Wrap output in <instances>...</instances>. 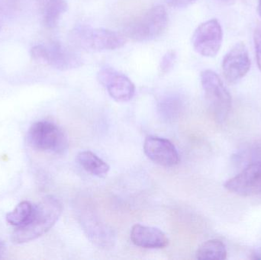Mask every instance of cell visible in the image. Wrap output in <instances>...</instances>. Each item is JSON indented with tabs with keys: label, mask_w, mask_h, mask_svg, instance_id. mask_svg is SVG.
Listing matches in <instances>:
<instances>
[{
	"label": "cell",
	"mask_w": 261,
	"mask_h": 260,
	"mask_svg": "<svg viewBox=\"0 0 261 260\" xmlns=\"http://www.w3.org/2000/svg\"><path fill=\"white\" fill-rule=\"evenodd\" d=\"M62 210V204L58 198L53 195L44 197L35 205L30 221L12 233V242L24 244L42 236L56 224Z\"/></svg>",
	"instance_id": "1"
},
{
	"label": "cell",
	"mask_w": 261,
	"mask_h": 260,
	"mask_svg": "<svg viewBox=\"0 0 261 260\" xmlns=\"http://www.w3.org/2000/svg\"><path fill=\"white\" fill-rule=\"evenodd\" d=\"M168 24L165 8L156 6L132 20L125 27V35L136 42H147L161 37Z\"/></svg>",
	"instance_id": "2"
},
{
	"label": "cell",
	"mask_w": 261,
	"mask_h": 260,
	"mask_svg": "<svg viewBox=\"0 0 261 260\" xmlns=\"http://www.w3.org/2000/svg\"><path fill=\"white\" fill-rule=\"evenodd\" d=\"M72 39L77 47L89 51H107L121 48L125 37L119 32L102 27L80 25L72 32Z\"/></svg>",
	"instance_id": "3"
},
{
	"label": "cell",
	"mask_w": 261,
	"mask_h": 260,
	"mask_svg": "<svg viewBox=\"0 0 261 260\" xmlns=\"http://www.w3.org/2000/svg\"><path fill=\"white\" fill-rule=\"evenodd\" d=\"M28 141L33 149L42 152L64 154L68 140L61 128L47 121L35 122L28 131Z\"/></svg>",
	"instance_id": "4"
},
{
	"label": "cell",
	"mask_w": 261,
	"mask_h": 260,
	"mask_svg": "<svg viewBox=\"0 0 261 260\" xmlns=\"http://www.w3.org/2000/svg\"><path fill=\"white\" fill-rule=\"evenodd\" d=\"M201 83L210 111L219 123H223L231 107V97L217 73L204 70L201 73Z\"/></svg>",
	"instance_id": "5"
},
{
	"label": "cell",
	"mask_w": 261,
	"mask_h": 260,
	"mask_svg": "<svg viewBox=\"0 0 261 260\" xmlns=\"http://www.w3.org/2000/svg\"><path fill=\"white\" fill-rule=\"evenodd\" d=\"M31 55L35 61L63 71L78 68L83 64L80 54L57 41L35 46Z\"/></svg>",
	"instance_id": "6"
},
{
	"label": "cell",
	"mask_w": 261,
	"mask_h": 260,
	"mask_svg": "<svg viewBox=\"0 0 261 260\" xmlns=\"http://www.w3.org/2000/svg\"><path fill=\"white\" fill-rule=\"evenodd\" d=\"M223 32L217 19L208 20L196 29L192 38L195 50L205 57L216 56L222 47Z\"/></svg>",
	"instance_id": "7"
},
{
	"label": "cell",
	"mask_w": 261,
	"mask_h": 260,
	"mask_svg": "<svg viewBox=\"0 0 261 260\" xmlns=\"http://www.w3.org/2000/svg\"><path fill=\"white\" fill-rule=\"evenodd\" d=\"M224 187L228 192L241 196L261 195V160L245 165L236 177L225 182Z\"/></svg>",
	"instance_id": "8"
},
{
	"label": "cell",
	"mask_w": 261,
	"mask_h": 260,
	"mask_svg": "<svg viewBox=\"0 0 261 260\" xmlns=\"http://www.w3.org/2000/svg\"><path fill=\"white\" fill-rule=\"evenodd\" d=\"M98 80L116 102H128L135 96V84L128 76L113 67H102L98 73Z\"/></svg>",
	"instance_id": "9"
},
{
	"label": "cell",
	"mask_w": 261,
	"mask_h": 260,
	"mask_svg": "<svg viewBox=\"0 0 261 260\" xmlns=\"http://www.w3.org/2000/svg\"><path fill=\"white\" fill-rule=\"evenodd\" d=\"M251 68V60L244 43L236 44L222 61L224 77L229 83H236L245 77Z\"/></svg>",
	"instance_id": "10"
},
{
	"label": "cell",
	"mask_w": 261,
	"mask_h": 260,
	"mask_svg": "<svg viewBox=\"0 0 261 260\" xmlns=\"http://www.w3.org/2000/svg\"><path fill=\"white\" fill-rule=\"evenodd\" d=\"M144 151L151 161L160 166L173 167L179 163L177 150L167 139L148 136L144 140Z\"/></svg>",
	"instance_id": "11"
},
{
	"label": "cell",
	"mask_w": 261,
	"mask_h": 260,
	"mask_svg": "<svg viewBox=\"0 0 261 260\" xmlns=\"http://www.w3.org/2000/svg\"><path fill=\"white\" fill-rule=\"evenodd\" d=\"M130 240L135 245L146 249L164 248L169 244V239L162 230L142 224L132 227Z\"/></svg>",
	"instance_id": "12"
},
{
	"label": "cell",
	"mask_w": 261,
	"mask_h": 260,
	"mask_svg": "<svg viewBox=\"0 0 261 260\" xmlns=\"http://www.w3.org/2000/svg\"><path fill=\"white\" fill-rule=\"evenodd\" d=\"M87 236L99 247H112L114 244V235L111 230L93 217H86L82 222Z\"/></svg>",
	"instance_id": "13"
},
{
	"label": "cell",
	"mask_w": 261,
	"mask_h": 260,
	"mask_svg": "<svg viewBox=\"0 0 261 260\" xmlns=\"http://www.w3.org/2000/svg\"><path fill=\"white\" fill-rule=\"evenodd\" d=\"M76 161L84 170L99 178H103L110 172L108 163L91 151H82L76 156Z\"/></svg>",
	"instance_id": "14"
},
{
	"label": "cell",
	"mask_w": 261,
	"mask_h": 260,
	"mask_svg": "<svg viewBox=\"0 0 261 260\" xmlns=\"http://www.w3.org/2000/svg\"><path fill=\"white\" fill-rule=\"evenodd\" d=\"M42 20L47 28H53L67 9L66 0H42Z\"/></svg>",
	"instance_id": "15"
},
{
	"label": "cell",
	"mask_w": 261,
	"mask_h": 260,
	"mask_svg": "<svg viewBox=\"0 0 261 260\" xmlns=\"http://www.w3.org/2000/svg\"><path fill=\"white\" fill-rule=\"evenodd\" d=\"M199 260H224L227 258L226 247L219 240H210L201 244L196 253Z\"/></svg>",
	"instance_id": "16"
},
{
	"label": "cell",
	"mask_w": 261,
	"mask_h": 260,
	"mask_svg": "<svg viewBox=\"0 0 261 260\" xmlns=\"http://www.w3.org/2000/svg\"><path fill=\"white\" fill-rule=\"evenodd\" d=\"M35 206L28 201H21L12 212L6 215V220L11 225L19 227L30 221L33 215Z\"/></svg>",
	"instance_id": "17"
},
{
	"label": "cell",
	"mask_w": 261,
	"mask_h": 260,
	"mask_svg": "<svg viewBox=\"0 0 261 260\" xmlns=\"http://www.w3.org/2000/svg\"><path fill=\"white\" fill-rule=\"evenodd\" d=\"M234 158L236 162L244 163L245 165L261 160V140L254 142L245 149L241 150L234 156Z\"/></svg>",
	"instance_id": "18"
},
{
	"label": "cell",
	"mask_w": 261,
	"mask_h": 260,
	"mask_svg": "<svg viewBox=\"0 0 261 260\" xmlns=\"http://www.w3.org/2000/svg\"><path fill=\"white\" fill-rule=\"evenodd\" d=\"M176 55L175 51L170 50L167 52L161 59V64H160V71L162 74H167L169 72L171 71L176 62Z\"/></svg>",
	"instance_id": "19"
},
{
	"label": "cell",
	"mask_w": 261,
	"mask_h": 260,
	"mask_svg": "<svg viewBox=\"0 0 261 260\" xmlns=\"http://www.w3.org/2000/svg\"><path fill=\"white\" fill-rule=\"evenodd\" d=\"M254 45H255L256 58L257 65L261 71V25L256 28L254 32Z\"/></svg>",
	"instance_id": "20"
},
{
	"label": "cell",
	"mask_w": 261,
	"mask_h": 260,
	"mask_svg": "<svg viewBox=\"0 0 261 260\" xmlns=\"http://www.w3.org/2000/svg\"><path fill=\"white\" fill-rule=\"evenodd\" d=\"M196 1L197 0H167V3L172 7L181 9V8L187 7Z\"/></svg>",
	"instance_id": "21"
},
{
	"label": "cell",
	"mask_w": 261,
	"mask_h": 260,
	"mask_svg": "<svg viewBox=\"0 0 261 260\" xmlns=\"http://www.w3.org/2000/svg\"><path fill=\"white\" fill-rule=\"evenodd\" d=\"M251 259H261V250H256L251 253Z\"/></svg>",
	"instance_id": "22"
},
{
	"label": "cell",
	"mask_w": 261,
	"mask_h": 260,
	"mask_svg": "<svg viewBox=\"0 0 261 260\" xmlns=\"http://www.w3.org/2000/svg\"><path fill=\"white\" fill-rule=\"evenodd\" d=\"M5 253H6V245L4 242L0 240V259H3Z\"/></svg>",
	"instance_id": "23"
},
{
	"label": "cell",
	"mask_w": 261,
	"mask_h": 260,
	"mask_svg": "<svg viewBox=\"0 0 261 260\" xmlns=\"http://www.w3.org/2000/svg\"><path fill=\"white\" fill-rule=\"evenodd\" d=\"M223 3H226V4H231L234 0H221Z\"/></svg>",
	"instance_id": "24"
},
{
	"label": "cell",
	"mask_w": 261,
	"mask_h": 260,
	"mask_svg": "<svg viewBox=\"0 0 261 260\" xmlns=\"http://www.w3.org/2000/svg\"><path fill=\"white\" fill-rule=\"evenodd\" d=\"M258 11L261 16V0H259L258 1Z\"/></svg>",
	"instance_id": "25"
},
{
	"label": "cell",
	"mask_w": 261,
	"mask_h": 260,
	"mask_svg": "<svg viewBox=\"0 0 261 260\" xmlns=\"http://www.w3.org/2000/svg\"><path fill=\"white\" fill-rule=\"evenodd\" d=\"M0 28H1V24H0Z\"/></svg>",
	"instance_id": "26"
}]
</instances>
